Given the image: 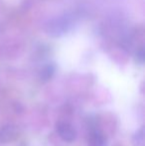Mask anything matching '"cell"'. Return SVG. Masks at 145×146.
Here are the masks:
<instances>
[{"mask_svg":"<svg viewBox=\"0 0 145 146\" xmlns=\"http://www.w3.org/2000/svg\"><path fill=\"white\" fill-rule=\"evenodd\" d=\"M56 130L61 138L67 142H73L77 138V131L75 127L68 121H58Z\"/></svg>","mask_w":145,"mask_h":146,"instance_id":"obj_1","label":"cell"},{"mask_svg":"<svg viewBox=\"0 0 145 146\" xmlns=\"http://www.w3.org/2000/svg\"><path fill=\"white\" fill-rule=\"evenodd\" d=\"M18 136V129L14 125H5L0 128V141L1 142H9L13 141Z\"/></svg>","mask_w":145,"mask_h":146,"instance_id":"obj_2","label":"cell"},{"mask_svg":"<svg viewBox=\"0 0 145 146\" xmlns=\"http://www.w3.org/2000/svg\"><path fill=\"white\" fill-rule=\"evenodd\" d=\"M89 146H105V138L101 131L97 128H93L89 132Z\"/></svg>","mask_w":145,"mask_h":146,"instance_id":"obj_3","label":"cell"}]
</instances>
